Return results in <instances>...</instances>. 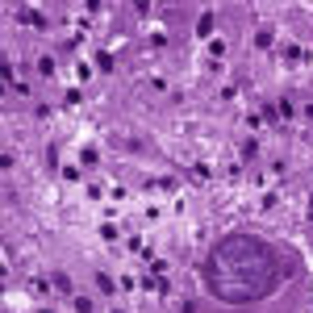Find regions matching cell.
Here are the masks:
<instances>
[{
  "label": "cell",
  "instance_id": "obj_1",
  "mask_svg": "<svg viewBox=\"0 0 313 313\" xmlns=\"http://www.w3.org/2000/svg\"><path fill=\"white\" fill-rule=\"evenodd\" d=\"M284 284V268L263 238L251 234H230L213 247L205 263V288L217 301L230 305H247V301H263Z\"/></svg>",
  "mask_w": 313,
  "mask_h": 313
},
{
  "label": "cell",
  "instance_id": "obj_2",
  "mask_svg": "<svg viewBox=\"0 0 313 313\" xmlns=\"http://www.w3.org/2000/svg\"><path fill=\"white\" fill-rule=\"evenodd\" d=\"M272 117H293V104H288V100H280V104H272Z\"/></svg>",
  "mask_w": 313,
  "mask_h": 313
}]
</instances>
